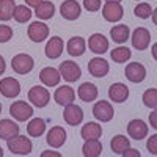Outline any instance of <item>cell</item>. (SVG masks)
Wrapping results in <instances>:
<instances>
[{
	"label": "cell",
	"instance_id": "obj_4",
	"mask_svg": "<svg viewBox=\"0 0 157 157\" xmlns=\"http://www.w3.org/2000/svg\"><path fill=\"white\" fill-rule=\"evenodd\" d=\"M10 113L13 118H16L17 121H25L32 118L33 115V109L30 104H27L25 101H16L10 105Z\"/></svg>",
	"mask_w": 157,
	"mask_h": 157
},
{
	"label": "cell",
	"instance_id": "obj_37",
	"mask_svg": "<svg viewBox=\"0 0 157 157\" xmlns=\"http://www.w3.org/2000/svg\"><path fill=\"white\" fill-rule=\"evenodd\" d=\"M102 5V0H83V6L88 11H99Z\"/></svg>",
	"mask_w": 157,
	"mask_h": 157
},
{
	"label": "cell",
	"instance_id": "obj_38",
	"mask_svg": "<svg viewBox=\"0 0 157 157\" xmlns=\"http://www.w3.org/2000/svg\"><path fill=\"white\" fill-rule=\"evenodd\" d=\"M146 148H148V151H149L152 155H155V154H157V135H152L151 138H148Z\"/></svg>",
	"mask_w": 157,
	"mask_h": 157
},
{
	"label": "cell",
	"instance_id": "obj_47",
	"mask_svg": "<svg viewBox=\"0 0 157 157\" xmlns=\"http://www.w3.org/2000/svg\"><path fill=\"white\" fill-rule=\"evenodd\" d=\"M0 113H2V104H0Z\"/></svg>",
	"mask_w": 157,
	"mask_h": 157
},
{
	"label": "cell",
	"instance_id": "obj_30",
	"mask_svg": "<svg viewBox=\"0 0 157 157\" xmlns=\"http://www.w3.org/2000/svg\"><path fill=\"white\" fill-rule=\"evenodd\" d=\"M46 130V121L43 118H35L27 126V132L30 137H41Z\"/></svg>",
	"mask_w": 157,
	"mask_h": 157
},
{
	"label": "cell",
	"instance_id": "obj_32",
	"mask_svg": "<svg viewBox=\"0 0 157 157\" xmlns=\"http://www.w3.org/2000/svg\"><path fill=\"white\" fill-rule=\"evenodd\" d=\"M130 55H132L130 49L123 47V46L116 47V49H113V50L110 52V57H112V60H113L115 63H126V61L130 58Z\"/></svg>",
	"mask_w": 157,
	"mask_h": 157
},
{
	"label": "cell",
	"instance_id": "obj_15",
	"mask_svg": "<svg viewBox=\"0 0 157 157\" xmlns=\"http://www.w3.org/2000/svg\"><path fill=\"white\" fill-rule=\"evenodd\" d=\"M88 47L94 54H105L109 50V39L101 33H93L88 39Z\"/></svg>",
	"mask_w": 157,
	"mask_h": 157
},
{
	"label": "cell",
	"instance_id": "obj_17",
	"mask_svg": "<svg viewBox=\"0 0 157 157\" xmlns=\"http://www.w3.org/2000/svg\"><path fill=\"white\" fill-rule=\"evenodd\" d=\"M88 72L93 77H98V78L105 77L107 72H109V63L104 58H99V57L91 58L88 61Z\"/></svg>",
	"mask_w": 157,
	"mask_h": 157
},
{
	"label": "cell",
	"instance_id": "obj_16",
	"mask_svg": "<svg viewBox=\"0 0 157 157\" xmlns=\"http://www.w3.org/2000/svg\"><path fill=\"white\" fill-rule=\"evenodd\" d=\"M47 145L52 148H60L64 145L66 141V130H64L61 126H55L52 127L49 132H47Z\"/></svg>",
	"mask_w": 157,
	"mask_h": 157
},
{
	"label": "cell",
	"instance_id": "obj_2",
	"mask_svg": "<svg viewBox=\"0 0 157 157\" xmlns=\"http://www.w3.org/2000/svg\"><path fill=\"white\" fill-rule=\"evenodd\" d=\"M35 66V61L29 54H17L11 60V68L17 74H29Z\"/></svg>",
	"mask_w": 157,
	"mask_h": 157
},
{
	"label": "cell",
	"instance_id": "obj_45",
	"mask_svg": "<svg viewBox=\"0 0 157 157\" xmlns=\"http://www.w3.org/2000/svg\"><path fill=\"white\" fill-rule=\"evenodd\" d=\"M105 2H118V3H120L121 0H105Z\"/></svg>",
	"mask_w": 157,
	"mask_h": 157
},
{
	"label": "cell",
	"instance_id": "obj_44",
	"mask_svg": "<svg viewBox=\"0 0 157 157\" xmlns=\"http://www.w3.org/2000/svg\"><path fill=\"white\" fill-rule=\"evenodd\" d=\"M155 50H157V44H154V46H152V55H154V58L157 57V54H155Z\"/></svg>",
	"mask_w": 157,
	"mask_h": 157
},
{
	"label": "cell",
	"instance_id": "obj_8",
	"mask_svg": "<svg viewBox=\"0 0 157 157\" xmlns=\"http://www.w3.org/2000/svg\"><path fill=\"white\" fill-rule=\"evenodd\" d=\"M124 10L118 2H105V5L102 6V16L109 22H118L123 19Z\"/></svg>",
	"mask_w": 157,
	"mask_h": 157
},
{
	"label": "cell",
	"instance_id": "obj_23",
	"mask_svg": "<svg viewBox=\"0 0 157 157\" xmlns=\"http://www.w3.org/2000/svg\"><path fill=\"white\" fill-rule=\"evenodd\" d=\"M66 47H68V54L71 57H80V55L85 54L86 44H85V39L83 38L74 36V38H71L69 41H68V46Z\"/></svg>",
	"mask_w": 157,
	"mask_h": 157
},
{
	"label": "cell",
	"instance_id": "obj_14",
	"mask_svg": "<svg viewBox=\"0 0 157 157\" xmlns=\"http://www.w3.org/2000/svg\"><path fill=\"white\" fill-rule=\"evenodd\" d=\"M127 134H129L130 138L140 141V140H143L148 135V126H146L145 121H141V120H132L127 124Z\"/></svg>",
	"mask_w": 157,
	"mask_h": 157
},
{
	"label": "cell",
	"instance_id": "obj_1",
	"mask_svg": "<svg viewBox=\"0 0 157 157\" xmlns=\"http://www.w3.org/2000/svg\"><path fill=\"white\" fill-rule=\"evenodd\" d=\"M6 146L11 151V154H17V155H27L32 152V141L25 135H13L6 140Z\"/></svg>",
	"mask_w": 157,
	"mask_h": 157
},
{
	"label": "cell",
	"instance_id": "obj_39",
	"mask_svg": "<svg viewBox=\"0 0 157 157\" xmlns=\"http://www.w3.org/2000/svg\"><path fill=\"white\" fill-rule=\"evenodd\" d=\"M121 155H124V157H140L141 154H140L137 149H130V148H127V149H126Z\"/></svg>",
	"mask_w": 157,
	"mask_h": 157
},
{
	"label": "cell",
	"instance_id": "obj_11",
	"mask_svg": "<svg viewBox=\"0 0 157 157\" xmlns=\"http://www.w3.org/2000/svg\"><path fill=\"white\" fill-rule=\"evenodd\" d=\"M29 38L32 39L33 43H41L49 36V27L44 22H32L29 25V30H27Z\"/></svg>",
	"mask_w": 157,
	"mask_h": 157
},
{
	"label": "cell",
	"instance_id": "obj_31",
	"mask_svg": "<svg viewBox=\"0 0 157 157\" xmlns=\"http://www.w3.org/2000/svg\"><path fill=\"white\" fill-rule=\"evenodd\" d=\"M14 0H0V21H10L14 14Z\"/></svg>",
	"mask_w": 157,
	"mask_h": 157
},
{
	"label": "cell",
	"instance_id": "obj_6",
	"mask_svg": "<svg viewBox=\"0 0 157 157\" xmlns=\"http://www.w3.org/2000/svg\"><path fill=\"white\" fill-rule=\"evenodd\" d=\"M0 93H2V96L10 98V99L19 96V93H21V83H19V80L14 78V77H5V78H2V80H0Z\"/></svg>",
	"mask_w": 157,
	"mask_h": 157
},
{
	"label": "cell",
	"instance_id": "obj_21",
	"mask_svg": "<svg viewBox=\"0 0 157 157\" xmlns=\"http://www.w3.org/2000/svg\"><path fill=\"white\" fill-rule=\"evenodd\" d=\"M39 78H41V82L46 86H57L60 83L61 75H60V71L55 68H44L39 72Z\"/></svg>",
	"mask_w": 157,
	"mask_h": 157
},
{
	"label": "cell",
	"instance_id": "obj_26",
	"mask_svg": "<svg viewBox=\"0 0 157 157\" xmlns=\"http://www.w3.org/2000/svg\"><path fill=\"white\" fill-rule=\"evenodd\" d=\"M129 35H130V30H129L127 25H124V24L115 25V27L110 30V36H112V39H113L115 43H118V44L126 43L127 39H129Z\"/></svg>",
	"mask_w": 157,
	"mask_h": 157
},
{
	"label": "cell",
	"instance_id": "obj_19",
	"mask_svg": "<svg viewBox=\"0 0 157 157\" xmlns=\"http://www.w3.org/2000/svg\"><path fill=\"white\" fill-rule=\"evenodd\" d=\"M63 47H64V44H63V39L60 36L50 38L46 44V57L50 58V60L58 58L63 54Z\"/></svg>",
	"mask_w": 157,
	"mask_h": 157
},
{
	"label": "cell",
	"instance_id": "obj_27",
	"mask_svg": "<svg viewBox=\"0 0 157 157\" xmlns=\"http://www.w3.org/2000/svg\"><path fill=\"white\" fill-rule=\"evenodd\" d=\"M82 152H83L85 157H98V155H101L102 145H101L99 138H96V140H85Z\"/></svg>",
	"mask_w": 157,
	"mask_h": 157
},
{
	"label": "cell",
	"instance_id": "obj_42",
	"mask_svg": "<svg viewBox=\"0 0 157 157\" xmlns=\"http://www.w3.org/2000/svg\"><path fill=\"white\" fill-rule=\"evenodd\" d=\"M155 113H157V112H152V113H151V116H149L151 127H154V129H157V123H155V116H157V115H155Z\"/></svg>",
	"mask_w": 157,
	"mask_h": 157
},
{
	"label": "cell",
	"instance_id": "obj_9",
	"mask_svg": "<svg viewBox=\"0 0 157 157\" xmlns=\"http://www.w3.org/2000/svg\"><path fill=\"white\" fill-rule=\"evenodd\" d=\"M93 115H94V118L98 121L107 123V121H110L113 118L115 110H113V107L107 101H98L94 104V107H93Z\"/></svg>",
	"mask_w": 157,
	"mask_h": 157
},
{
	"label": "cell",
	"instance_id": "obj_3",
	"mask_svg": "<svg viewBox=\"0 0 157 157\" xmlns=\"http://www.w3.org/2000/svg\"><path fill=\"white\" fill-rule=\"evenodd\" d=\"M29 101L33 104L35 107L43 109V107L47 105L49 101H50V93H49L44 86L36 85V86L30 88V91H29Z\"/></svg>",
	"mask_w": 157,
	"mask_h": 157
},
{
	"label": "cell",
	"instance_id": "obj_5",
	"mask_svg": "<svg viewBox=\"0 0 157 157\" xmlns=\"http://www.w3.org/2000/svg\"><path fill=\"white\" fill-rule=\"evenodd\" d=\"M60 75L64 78L66 82H75L80 78L82 75V71H80V66L77 63L71 61V60H66L60 64Z\"/></svg>",
	"mask_w": 157,
	"mask_h": 157
},
{
	"label": "cell",
	"instance_id": "obj_13",
	"mask_svg": "<svg viewBox=\"0 0 157 157\" xmlns=\"http://www.w3.org/2000/svg\"><path fill=\"white\" fill-rule=\"evenodd\" d=\"M80 5H78L75 0H64V2L61 3L60 6V14L61 17L68 19V21H75L78 19V16H80Z\"/></svg>",
	"mask_w": 157,
	"mask_h": 157
},
{
	"label": "cell",
	"instance_id": "obj_46",
	"mask_svg": "<svg viewBox=\"0 0 157 157\" xmlns=\"http://www.w3.org/2000/svg\"><path fill=\"white\" fill-rule=\"evenodd\" d=\"M0 157H3V149L0 148Z\"/></svg>",
	"mask_w": 157,
	"mask_h": 157
},
{
	"label": "cell",
	"instance_id": "obj_29",
	"mask_svg": "<svg viewBox=\"0 0 157 157\" xmlns=\"http://www.w3.org/2000/svg\"><path fill=\"white\" fill-rule=\"evenodd\" d=\"M54 13H55V5L52 3V2H43L41 5H38V6L35 8L36 17L43 19V21L50 19L52 16H54Z\"/></svg>",
	"mask_w": 157,
	"mask_h": 157
},
{
	"label": "cell",
	"instance_id": "obj_24",
	"mask_svg": "<svg viewBox=\"0 0 157 157\" xmlns=\"http://www.w3.org/2000/svg\"><path fill=\"white\" fill-rule=\"evenodd\" d=\"M19 134V126L11 121V120H0V138L2 140H8L13 135H17Z\"/></svg>",
	"mask_w": 157,
	"mask_h": 157
},
{
	"label": "cell",
	"instance_id": "obj_28",
	"mask_svg": "<svg viewBox=\"0 0 157 157\" xmlns=\"http://www.w3.org/2000/svg\"><path fill=\"white\" fill-rule=\"evenodd\" d=\"M110 148L115 154H123L127 148H130V141L129 138H126L124 135H115L110 141Z\"/></svg>",
	"mask_w": 157,
	"mask_h": 157
},
{
	"label": "cell",
	"instance_id": "obj_35",
	"mask_svg": "<svg viewBox=\"0 0 157 157\" xmlns=\"http://www.w3.org/2000/svg\"><path fill=\"white\" fill-rule=\"evenodd\" d=\"M134 13H135V16H137V17L148 19V17L151 16L152 10H151V5H149V3H145V2H143V3H138V5L135 6Z\"/></svg>",
	"mask_w": 157,
	"mask_h": 157
},
{
	"label": "cell",
	"instance_id": "obj_25",
	"mask_svg": "<svg viewBox=\"0 0 157 157\" xmlns=\"http://www.w3.org/2000/svg\"><path fill=\"white\" fill-rule=\"evenodd\" d=\"M80 135H82L83 140H96V138H101L102 127L98 123H86L82 127V130H80Z\"/></svg>",
	"mask_w": 157,
	"mask_h": 157
},
{
	"label": "cell",
	"instance_id": "obj_20",
	"mask_svg": "<svg viewBox=\"0 0 157 157\" xmlns=\"http://www.w3.org/2000/svg\"><path fill=\"white\" fill-rule=\"evenodd\" d=\"M109 98L116 104H121L129 98V88L124 83H113L109 88Z\"/></svg>",
	"mask_w": 157,
	"mask_h": 157
},
{
	"label": "cell",
	"instance_id": "obj_10",
	"mask_svg": "<svg viewBox=\"0 0 157 157\" xmlns=\"http://www.w3.org/2000/svg\"><path fill=\"white\" fill-rule=\"evenodd\" d=\"M63 118L69 126H78L83 121V110L75 104H68V105H64Z\"/></svg>",
	"mask_w": 157,
	"mask_h": 157
},
{
	"label": "cell",
	"instance_id": "obj_7",
	"mask_svg": "<svg viewBox=\"0 0 157 157\" xmlns=\"http://www.w3.org/2000/svg\"><path fill=\"white\" fill-rule=\"evenodd\" d=\"M124 75L127 80H130L132 83H140L145 80V77H146V69L145 66H143L141 63L135 61V63H129L126 69H124Z\"/></svg>",
	"mask_w": 157,
	"mask_h": 157
},
{
	"label": "cell",
	"instance_id": "obj_43",
	"mask_svg": "<svg viewBox=\"0 0 157 157\" xmlns=\"http://www.w3.org/2000/svg\"><path fill=\"white\" fill-rule=\"evenodd\" d=\"M5 68H6L5 60H3V57H2V55H0V75H2V74L5 72Z\"/></svg>",
	"mask_w": 157,
	"mask_h": 157
},
{
	"label": "cell",
	"instance_id": "obj_40",
	"mask_svg": "<svg viewBox=\"0 0 157 157\" xmlns=\"http://www.w3.org/2000/svg\"><path fill=\"white\" fill-rule=\"evenodd\" d=\"M44 2V0H25V3H27L29 6H33V8H36L38 5H41Z\"/></svg>",
	"mask_w": 157,
	"mask_h": 157
},
{
	"label": "cell",
	"instance_id": "obj_33",
	"mask_svg": "<svg viewBox=\"0 0 157 157\" xmlns=\"http://www.w3.org/2000/svg\"><path fill=\"white\" fill-rule=\"evenodd\" d=\"M32 10L29 8V6H25V5H19V6H16V10H14V14H13V17L16 19V22H21V24H24V22H27V21H30V17H32Z\"/></svg>",
	"mask_w": 157,
	"mask_h": 157
},
{
	"label": "cell",
	"instance_id": "obj_22",
	"mask_svg": "<svg viewBox=\"0 0 157 157\" xmlns=\"http://www.w3.org/2000/svg\"><path fill=\"white\" fill-rule=\"evenodd\" d=\"M77 94H78V98H80L83 102H93L98 98V88H96L94 83L85 82V83H82L80 86H78Z\"/></svg>",
	"mask_w": 157,
	"mask_h": 157
},
{
	"label": "cell",
	"instance_id": "obj_41",
	"mask_svg": "<svg viewBox=\"0 0 157 157\" xmlns=\"http://www.w3.org/2000/svg\"><path fill=\"white\" fill-rule=\"evenodd\" d=\"M60 157V152H55V151H44L41 152V157Z\"/></svg>",
	"mask_w": 157,
	"mask_h": 157
},
{
	"label": "cell",
	"instance_id": "obj_12",
	"mask_svg": "<svg viewBox=\"0 0 157 157\" xmlns=\"http://www.w3.org/2000/svg\"><path fill=\"white\" fill-rule=\"evenodd\" d=\"M151 43V33L145 27H138L132 33V46L137 50H145Z\"/></svg>",
	"mask_w": 157,
	"mask_h": 157
},
{
	"label": "cell",
	"instance_id": "obj_18",
	"mask_svg": "<svg viewBox=\"0 0 157 157\" xmlns=\"http://www.w3.org/2000/svg\"><path fill=\"white\" fill-rule=\"evenodd\" d=\"M54 99L58 105H68V104H72V101L75 99V93L69 85H63L55 90Z\"/></svg>",
	"mask_w": 157,
	"mask_h": 157
},
{
	"label": "cell",
	"instance_id": "obj_34",
	"mask_svg": "<svg viewBox=\"0 0 157 157\" xmlns=\"http://www.w3.org/2000/svg\"><path fill=\"white\" fill-rule=\"evenodd\" d=\"M143 104L149 109L157 107V90L155 88H149L145 91V94H143Z\"/></svg>",
	"mask_w": 157,
	"mask_h": 157
},
{
	"label": "cell",
	"instance_id": "obj_36",
	"mask_svg": "<svg viewBox=\"0 0 157 157\" xmlns=\"http://www.w3.org/2000/svg\"><path fill=\"white\" fill-rule=\"evenodd\" d=\"M13 38V29L10 25H0V43H8Z\"/></svg>",
	"mask_w": 157,
	"mask_h": 157
}]
</instances>
